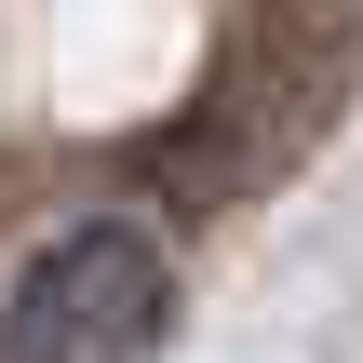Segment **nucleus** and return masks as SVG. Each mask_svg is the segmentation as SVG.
Returning a JSON list of instances; mask_svg holds the SVG:
<instances>
[{
    "label": "nucleus",
    "mask_w": 363,
    "mask_h": 363,
    "mask_svg": "<svg viewBox=\"0 0 363 363\" xmlns=\"http://www.w3.org/2000/svg\"><path fill=\"white\" fill-rule=\"evenodd\" d=\"M175 337V242L148 216H67L0 269V363H148Z\"/></svg>",
    "instance_id": "f257e3e1"
}]
</instances>
